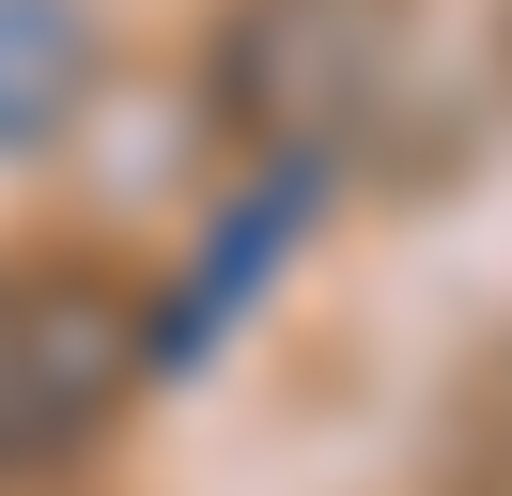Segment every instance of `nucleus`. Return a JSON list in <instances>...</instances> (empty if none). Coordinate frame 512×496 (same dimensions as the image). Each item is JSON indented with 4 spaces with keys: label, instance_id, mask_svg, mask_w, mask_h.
<instances>
[{
    "label": "nucleus",
    "instance_id": "f257e3e1",
    "mask_svg": "<svg viewBox=\"0 0 512 496\" xmlns=\"http://www.w3.org/2000/svg\"><path fill=\"white\" fill-rule=\"evenodd\" d=\"M140 357H156V326H140L109 279H78V264L16 279V310H0V465L32 481V465L94 450V434L125 419Z\"/></svg>",
    "mask_w": 512,
    "mask_h": 496
},
{
    "label": "nucleus",
    "instance_id": "f03ea898",
    "mask_svg": "<svg viewBox=\"0 0 512 496\" xmlns=\"http://www.w3.org/2000/svg\"><path fill=\"white\" fill-rule=\"evenodd\" d=\"M404 47V0H233L218 31V109L249 140H342L357 93Z\"/></svg>",
    "mask_w": 512,
    "mask_h": 496
},
{
    "label": "nucleus",
    "instance_id": "7ed1b4c3",
    "mask_svg": "<svg viewBox=\"0 0 512 496\" xmlns=\"http://www.w3.org/2000/svg\"><path fill=\"white\" fill-rule=\"evenodd\" d=\"M311 202H326V140H280V171H264L249 202L202 233V279L171 295V357H202V341L233 326V295H249V279H280V248L311 233Z\"/></svg>",
    "mask_w": 512,
    "mask_h": 496
},
{
    "label": "nucleus",
    "instance_id": "20e7f679",
    "mask_svg": "<svg viewBox=\"0 0 512 496\" xmlns=\"http://www.w3.org/2000/svg\"><path fill=\"white\" fill-rule=\"evenodd\" d=\"M94 93V16L78 0H0V155H47Z\"/></svg>",
    "mask_w": 512,
    "mask_h": 496
},
{
    "label": "nucleus",
    "instance_id": "39448f33",
    "mask_svg": "<svg viewBox=\"0 0 512 496\" xmlns=\"http://www.w3.org/2000/svg\"><path fill=\"white\" fill-rule=\"evenodd\" d=\"M0 310H16V279H0Z\"/></svg>",
    "mask_w": 512,
    "mask_h": 496
}]
</instances>
